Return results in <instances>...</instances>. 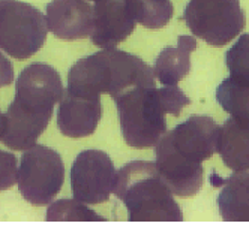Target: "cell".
I'll return each mask as SVG.
<instances>
[{
    "mask_svg": "<svg viewBox=\"0 0 249 226\" xmlns=\"http://www.w3.org/2000/svg\"><path fill=\"white\" fill-rule=\"evenodd\" d=\"M221 126L212 117L191 115L155 145L156 169L177 196H194L203 187V162L218 151Z\"/></svg>",
    "mask_w": 249,
    "mask_h": 226,
    "instance_id": "cell-1",
    "label": "cell"
},
{
    "mask_svg": "<svg viewBox=\"0 0 249 226\" xmlns=\"http://www.w3.org/2000/svg\"><path fill=\"white\" fill-rule=\"evenodd\" d=\"M63 93L62 78L53 66L36 62L24 67L17 78L14 102L5 114L3 144L15 151L33 147L47 129Z\"/></svg>",
    "mask_w": 249,
    "mask_h": 226,
    "instance_id": "cell-2",
    "label": "cell"
},
{
    "mask_svg": "<svg viewBox=\"0 0 249 226\" xmlns=\"http://www.w3.org/2000/svg\"><path fill=\"white\" fill-rule=\"evenodd\" d=\"M117 105L122 136L132 148H149L167 133L165 115L179 117L191 99L177 85L132 87L113 99Z\"/></svg>",
    "mask_w": 249,
    "mask_h": 226,
    "instance_id": "cell-3",
    "label": "cell"
},
{
    "mask_svg": "<svg viewBox=\"0 0 249 226\" xmlns=\"http://www.w3.org/2000/svg\"><path fill=\"white\" fill-rule=\"evenodd\" d=\"M140 85H155L150 66L126 51L107 48L74 63L68 74L66 90L93 96L108 93L116 99Z\"/></svg>",
    "mask_w": 249,
    "mask_h": 226,
    "instance_id": "cell-4",
    "label": "cell"
},
{
    "mask_svg": "<svg viewBox=\"0 0 249 226\" xmlns=\"http://www.w3.org/2000/svg\"><path fill=\"white\" fill-rule=\"evenodd\" d=\"M113 192L128 211L129 222H183L180 205L147 161H132L116 172Z\"/></svg>",
    "mask_w": 249,
    "mask_h": 226,
    "instance_id": "cell-5",
    "label": "cell"
},
{
    "mask_svg": "<svg viewBox=\"0 0 249 226\" xmlns=\"http://www.w3.org/2000/svg\"><path fill=\"white\" fill-rule=\"evenodd\" d=\"M47 16L20 0H0V48L17 60H26L44 47Z\"/></svg>",
    "mask_w": 249,
    "mask_h": 226,
    "instance_id": "cell-6",
    "label": "cell"
},
{
    "mask_svg": "<svg viewBox=\"0 0 249 226\" xmlns=\"http://www.w3.org/2000/svg\"><path fill=\"white\" fill-rule=\"evenodd\" d=\"M183 20L194 36L213 47L230 44L246 24L240 0H189Z\"/></svg>",
    "mask_w": 249,
    "mask_h": 226,
    "instance_id": "cell-7",
    "label": "cell"
},
{
    "mask_svg": "<svg viewBox=\"0 0 249 226\" xmlns=\"http://www.w3.org/2000/svg\"><path fill=\"white\" fill-rule=\"evenodd\" d=\"M63 181L65 165L56 150L35 144L24 151L17 171V184L29 204H51L60 192Z\"/></svg>",
    "mask_w": 249,
    "mask_h": 226,
    "instance_id": "cell-8",
    "label": "cell"
},
{
    "mask_svg": "<svg viewBox=\"0 0 249 226\" xmlns=\"http://www.w3.org/2000/svg\"><path fill=\"white\" fill-rule=\"evenodd\" d=\"M116 169L105 151H81L71 168V187L74 198L84 204L107 202L113 192Z\"/></svg>",
    "mask_w": 249,
    "mask_h": 226,
    "instance_id": "cell-9",
    "label": "cell"
},
{
    "mask_svg": "<svg viewBox=\"0 0 249 226\" xmlns=\"http://www.w3.org/2000/svg\"><path fill=\"white\" fill-rule=\"evenodd\" d=\"M137 24L132 0H95L92 42L99 48H116L128 39Z\"/></svg>",
    "mask_w": 249,
    "mask_h": 226,
    "instance_id": "cell-10",
    "label": "cell"
},
{
    "mask_svg": "<svg viewBox=\"0 0 249 226\" xmlns=\"http://www.w3.org/2000/svg\"><path fill=\"white\" fill-rule=\"evenodd\" d=\"M102 117L99 96L65 90L57 113V126L68 138H86L95 133Z\"/></svg>",
    "mask_w": 249,
    "mask_h": 226,
    "instance_id": "cell-11",
    "label": "cell"
},
{
    "mask_svg": "<svg viewBox=\"0 0 249 226\" xmlns=\"http://www.w3.org/2000/svg\"><path fill=\"white\" fill-rule=\"evenodd\" d=\"M47 24L59 39H86L93 32V6L86 0H51L47 5Z\"/></svg>",
    "mask_w": 249,
    "mask_h": 226,
    "instance_id": "cell-12",
    "label": "cell"
},
{
    "mask_svg": "<svg viewBox=\"0 0 249 226\" xmlns=\"http://www.w3.org/2000/svg\"><path fill=\"white\" fill-rule=\"evenodd\" d=\"M210 183L215 187H221L218 207L222 220L249 222V172L237 171L227 178H221L213 172Z\"/></svg>",
    "mask_w": 249,
    "mask_h": 226,
    "instance_id": "cell-13",
    "label": "cell"
},
{
    "mask_svg": "<svg viewBox=\"0 0 249 226\" xmlns=\"http://www.w3.org/2000/svg\"><path fill=\"white\" fill-rule=\"evenodd\" d=\"M198 47L192 36H179L177 45L165 47L155 60L153 75L164 85H177L191 71V53Z\"/></svg>",
    "mask_w": 249,
    "mask_h": 226,
    "instance_id": "cell-14",
    "label": "cell"
},
{
    "mask_svg": "<svg viewBox=\"0 0 249 226\" xmlns=\"http://www.w3.org/2000/svg\"><path fill=\"white\" fill-rule=\"evenodd\" d=\"M218 153L233 171H249V121L231 117L221 128Z\"/></svg>",
    "mask_w": 249,
    "mask_h": 226,
    "instance_id": "cell-15",
    "label": "cell"
},
{
    "mask_svg": "<svg viewBox=\"0 0 249 226\" xmlns=\"http://www.w3.org/2000/svg\"><path fill=\"white\" fill-rule=\"evenodd\" d=\"M216 100L231 117L249 121V84L225 78L216 89Z\"/></svg>",
    "mask_w": 249,
    "mask_h": 226,
    "instance_id": "cell-16",
    "label": "cell"
},
{
    "mask_svg": "<svg viewBox=\"0 0 249 226\" xmlns=\"http://www.w3.org/2000/svg\"><path fill=\"white\" fill-rule=\"evenodd\" d=\"M134 14L138 24L147 29H162L173 18L171 0H132Z\"/></svg>",
    "mask_w": 249,
    "mask_h": 226,
    "instance_id": "cell-17",
    "label": "cell"
},
{
    "mask_svg": "<svg viewBox=\"0 0 249 226\" xmlns=\"http://www.w3.org/2000/svg\"><path fill=\"white\" fill-rule=\"evenodd\" d=\"M48 222H105L107 219L96 214L80 201L60 199L53 202L47 210Z\"/></svg>",
    "mask_w": 249,
    "mask_h": 226,
    "instance_id": "cell-18",
    "label": "cell"
},
{
    "mask_svg": "<svg viewBox=\"0 0 249 226\" xmlns=\"http://www.w3.org/2000/svg\"><path fill=\"white\" fill-rule=\"evenodd\" d=\"M230 78L249 84V34L245 33L225 53Z\"/></svg>",
    "mask_w": 249,
    "mask_h": 226,
    "instance_id": "cell-19",
    "label": "cell"
},
{
    "mask_svg": "<svg viewBox=\"0 0 249 226\" xmlns=\"http://www.w3.org/2000/svg\"><path fill=\"white\" fill-rule=\"evenodd\" d=\"M17 181V158L9 153L0 150V192L11 189Z\"/></svg>",
    "mask_w": 249,
    "mask_h": 226,
    "instance_id": "cell-20",
    "label": "cell"
},
{
    "mask_svg": "<svg viewBox=\"0 0 249 226\" xmlns=\"http://www.w3.org/2000/svg\"><path fill=\"white\" fill-rule=\"evenodd\" d=\"M14 81V66L9 59L0 51V89L11 85Z\"/></svg>",
    "mask_w": 249,
    "mask_h": 226,
    "instance_id": "cell-21",
    "label": "cell"
},
{
    "mask_svg": "<svg viewBox=\"0 0 249 226\" xmlns=\"http://www.w3.org/2000/svg\"><path fill=\"white\" fill-rule=\"evenodd\" d=\"M5 126H6V118H5L2 110H0V141H2V138L5 135Z\"/></svg>",
    "mask_w": 249,
    "mask_h": 226,
    "instance_id": "cell-22",
    "label": "cell"
}]
</instances>
